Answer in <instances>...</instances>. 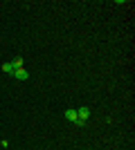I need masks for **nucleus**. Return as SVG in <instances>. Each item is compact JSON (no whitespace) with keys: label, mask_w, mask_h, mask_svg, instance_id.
<instances>
[{"label":"nucleus","mask_w":135,"mask_h":150,"mask_svg":"<svg viewBox=\"0 0 135 150\" xmlns=\"http://www.w3.org/2000/svg\"><path fill=\"white\" fill-rule=\"evenodd\" d=\"M14 76H16V79H20V81L29 79V74H27V69H25V67H18V69H14Z\"/></svg>","instance_id":"f257e3e1"},{"label":"nucleus","mask_w":135,"mask_h":150,"mask_svg":"<svg viewBox=\"0 0 135 150\" xmlns=\"http://www.w3.org/2000/svg\"><path fill=\"white\" fill-rule=\"evenodd\" d=\"M65 119L68 121H72V123H74V121H77V110H74V108H68V110H65Z\"/></svg>","instance_id":"7ed1b4c3"},{"label":"nucleus","mask_w":135,"mask_h":150,"mask_svg":"<svg viewBox=\"0 0 135 150\" xmlns=\"http://www.w3.org/2000/svg\"><path fill=\"white\" fill-rule=\"evenodd\" d=\"M14 67H16V69H18V67H23V58H14Z\"/></svg>","instance_id":"39448f33"},{"label":"nucleus","mask_w":135,"mask_h":150,"mask_svg":"<svg viewBox=\"0 0 135 150\" xmlns=\"http://www.w3.org/2000/svg\"><path fill=\"white\" fill-rule=\"evenodd\" d=\"M74 125H77V128H84V125H86V121H81V119H77V121H74Z\"/></svg>","instance_id":"423d86ee"},{"label":"nucleus","mask_w":135,"mask_h":150,"mask_svg":"<svg viewBox=\"0 0 135 150\" xmlns=\"http://www.w3.org/2000/svg\"><path fill=\"white\" fill-rule=\"evenodd\" d=\"M14 63H5V65H2V72H5V74H14Z\"/></svg>","instance_id":"20e7f679"},{"label":"nucleus","mask_w":135,"mask_h":150,"mask_svg":"<svg viewBox=\"0 0 135 150\" xmlns=\"http://www.w3.org/2000/svg\"><path fill=\"white\" fill-rule=\"evenodd\" d=\"M88 117H90V110H88V108H79V110H77V119L88 121Z\"/></svg>","instance_id":"f03ea898"}]
</instances>
